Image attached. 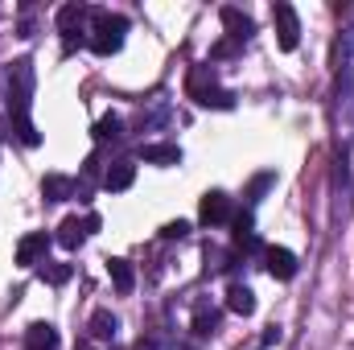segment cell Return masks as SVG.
I'll list each match as a JSON object with an SVG mask.
<instances>
[{"instance_id": "cell-12", "label": "cell", "mask_w": 354, "mask_h": 350, "mask_svg": "<svg viewBox=\"0 0 354 350\" xmlns=\"http://www.w3.org/2000/svg\"><path fill=\"white\" fill-rule=\"evenodd\" d=\"M140 157H145L149 165H181V149H177V145H165V140L145 145V149H140Z\"/></svg>"}, {"instance_id": "cell-11", "label": "cell", "mask_w": 354, "mask_h": 350, "mask_svg": "<svg viewBox=\"0 0 354 350\" xmlns=\"http://www.w3.org/2000/svg\"><path fill=\"white\" fill-rule=\"evenodd\" d=\"M227 309L239 313V317H252V313H256V293H252L248 284H231V288H227Z\"/></svg>"}, {"instance_id": "cell-20", "label": "cell", "mask_w": 354, "mask_h": 350, "mask_svg": "<svg viewBox=\"0 0 354 350\" xmlns=\"http://www.w3.org/2000/svg\"><path fill=\"white\" fill-rule=\"evenodd\" d=\"M12 132H17V140H21V145H29V149H37V145H41V132L33 128V120H12Z\"/></svg>"}, {"instance_id": "cell-9", "label": "cell", "mask_w": 354, "mask_h": 350, "mask_svg": "<svg viewBox=\"0 0 354 350\" xmlns=\"http://www.w3.org/2000/svg\"><path fill=\"white\" fill-rule=\"evenodd\" d=\"M87 330H91V338H95V342H111V338L120 334V317H115L111 309H95V313H91V322H87Z\"/></svg>"}, {"instance_id": "cell-13", "label": "cell", "mask_w": 354, "mask_h": 350, "mask_svg": "<svg viewBox=\"0 0 354 350\" xmlns=\"http://www.w3.org/2000/svg\"><path fill=\"white\" fill-rule=\"evenodd\" d=\"M87 17H91V12L83 8V4H62V8L54 12V21H58V29H62L66 37H75V33H79V25H83Z\"/></svg>"}, {"instance_id": "cell-8", "label": "cell", "mask_w": 354, "mask_h": 350, "mask_svg": "<svg viewBox=\"0 0 354 350\" xmlns=\"http://www.w3.org/2000/svg\"><path fill=\"white\" fill-rule=\"evenodd\" d=\"M132 181H136V165H132V161H111L107 174H103V190H107V194H124Z\"/></svg>"}, {"instance_id": "cell-21", "label": "cell", "mask_w": 354, "mask_h": 350, "mask_svg": "<svg viewBox=\"0 0 354 350\" xmlns=\"http://www.w3.org/2000/svg\"><path fill=\"white\" fill-rule=\"evenodd\" d=\"M198 107H214V111H231V107H235V95H231L227 87H218V91H210V95H206V99H202Z\"/></svg>"}, {"instance_id": "cell-24", "label": "cell", "mask_w": 354, "mask_h": 350, "mask_svg": "<svg viewBox=\"0 0 354 350\" xmlns=\"http://www.w3.org/2000/svg\"><path fill=\"white\" fill-rule=\"evenodd\" d=\"M189 235V223L185 219H177V223H165L161 227V239H185Z\"/></svg>"}, {"instance_id": "cell-19", "label": "cell", "mask_w": 354, "mask_h": 350, "mask_svg": "<svg viewBox=\"0 0 354 350\" xmlns=\"http://www.w3.org/2000/svg\"><path fill=\"white\" fill-rule=\"evenodd\" d=\"M71 276H75L71 264H50V260L41 264V280H46V284H66Z\"/></svg>"}, {"instance_id": "cell-10", "label": "cell", "mask_w": 354, "mask_h": 350, "mask_svg": "<svg viewBox=\"0 0 354 350\" xmlns=\"http://www.w3.org/2000/svg\"><path fill=\"white\" fill-rule=\"evenodd\" d=\"M25 347L29 350H58V330L50 322H33L25 330Z\"/></svg>"}, {"instance_id": "cell-2", "label": "cell", "mask_w": 354, "mask_h": 350, "mask_svg": "<svg viewBox=\"0 0 354 350\" xmlns=\"http://www.w3.org/2000/svg\"><path fill=\"white\" fill-rule=\"evenodd\" d=\"M272 25H276V46L284 54H292L301 46V21H297V8L292 4H272Z\"/></svg>"}, {"instance_id": "cell-29", "label": "cell", "mask_w": 354, "mask_h": 350, "mask_svg": "<svg viewBox=\"0 0 354 350\" xmlns=\"http://www.w3.org/2000/svg\"><path fill=\"white\" fill-rule=\"evenodd\" d=\"M111 350H132V347H111Z\"/></svg>"}, {"instance_id": "cell-18", "label": "cell", "mask_w": 354, "mask_h": 350, "mask_svg": "<svg viewBox=\"0 0 354 350\" xmlns=\"http://www.w3.org/2000/svg\"><path fill=\"white\" fill-rule=\"evenodd\" d=\"M124 136V120L115 116V111H107L99 124H95V140H120Z\"/></svg>"}, {"instance_id": "cell-16", "label": "cell", "mask_w": 354, "mask_h": 350, "mask_svg": "<svg viewBox=\"0 0 354 350\" xmlns=\"http://www.w3.org/2000/svg\"><path fill=\"white\" fill-rule=\"evenodd\" d=\"M41 194H46V202H66V198L75 194V181L62 177V174H50L41 181Z\"/></svg>"}, {"instance_id": "cell-5", "label": "cell", "mask_w": 354, "mask_h": 350, "mask_svg": "<svg viewBox=\"0 0 354 350\" xmlns=\"http://www.w3.org/2000/svg\"><path fill=\"white\" fill-rule=\"evenodd\" d=\"M218 17H223V29H227V37H231V42H239V46H243V42L256 33V21H252L243 8H231V4H227Z\"/></svg>"}, {"instance_id": "cell-3", "label": "cell", "mask_w": 354, "mask_h": 350, "mask_svg": "<svg viewBox=\"0 0 354 350\" xmlns=\"http://www.w3.org/2000/svg\"><path fill=\"white\" fill-rule=\"evenodd\" d=\"M231 219H235V210H231V198H227L223 190L202 194V206H198V223H202V227H223V223H231Z\"/></svg>"}, {"instance_id": "cell-26", "label": "cell", "mask_w": 354, "mask_h": 350, "mask_svg": "<svg viewBox=\"0 0 354 350\" xmlns=\"http://www.w3.org/2000/svg\"><path fill=\"white\" fill-rule=\"evenodd\" d=\"M272 342H280V326H272V330L264 334V347H272Z\"/></svg>"}, {"instance_id": "cell-25", "label": "cell", "mask_w": 354, "mask_h": 350, "mask_svg": "<svg viewBox=\"0 0 354 350\" xmlns=\"http://www.w3.org/2000/svg\"><path fill=\"white\" fill-rule=\"evenodd\" d=\"M83 227H87V235H95V231H99V214H87V219H83Z\"/></svg>"}, {"instance_id": "cell-22", "label": "cell", "mask_w": 354, "mask_h": 350, "mask_svg": "<svg viewBox=\"0 0 354 350\" xmlns=\"http://www.w3.org/2000/svg\"><path fill=\"white\" fill-rule=\"evenodd\" d=\"M243 46L239 42H231V37H223V42H214V50H210V62H223V58H235Z\"/></svg>"}, {"instance_id": "cell-28", "label": "cell", "mask_w": 354, "mask_h": 350, "mask_svg": "<svg viewBox=\"0 0 354 350\" xmlns=\"http://www.w3.org/2000/svg\"><path fill=\"white\" fill-rule=\"evenodd\" d=\"M75 350H95V347H91V342H83V347H75Z\"/></svg>"}, {"instance_id": "cell-23", "label": "cell", "mask_w": 354, "mask_h": 350, "mask_svg": "<svg viewBox=\"0 0 354 350\" xmlns=\"http://www.w3.org/2000/svg\"><path fill=\"white\" fill-rule=\"evenodd\" d=\"M272 181H276V174H260L256 181H252V190H248V206H256V202L264 198V190L272 185Z\"/></svg>"}, {"instance_id": "cell-1", "label": "cell", "mask_w": 354, "mask_h": 350, "mask_svg": "<svg viewBox=\"0 0 354 350\" xmlns=\"http://www.w3.org/2000/svg\"><path fill=\"white\" fill-rule=\"evenodd\" d=\"M124 33H128V17L107 12V8H91V50H95L99 58L120 54Z\"/></svg>"}, {"instance_id": "cell-27", "label": "cell", "mask_w": 354, "mask_h": 350, "mask_svg": "<svg viewBox=\"0 0 354 350\" xmlns=\"http://www.w3.org/2000/svg\"><path fill=\"white\" fill-rule=\"evenodd\" d=\"M132 350H157V342H153V338H140V342H136Z\"/></svg>"}, {"instance_id": "cell-14", "label": "cell", "mask_w": 354, "mask_h": 350, "mask_svg": "<svg viewBox=\"0 0 354 350\" xmlns=\"http://www.w3.org/2000/svg\"><path fill=\"white\" fill-rule=\"evenodd\" d=\"M218 326H223V313H218V309H210V305H198V309H194V334H198V338L218 334Z\"/></svg>"}, {"instance_id": "cell-7", "label": "cell", "mask_w": 354, "mask_h": 350, "mask_svg": "<svg viewBox=\"0 0 354 350\" xmlns=\"http://www.w3.org/2000/svg\"><path fill=\"white\" fill-rule=\"evenodd\" d=\"M210 91H218L214 66H189V75H185V95H189L194 103H202Z\"/></svg>"}, {"instance_id": "cell-17", "label": "cell", "mask_w": 354, "mask_h": 350, "mask_svg": "<svg viewBox=\"0 0 354 350\" xmlns=\"http://www.w3.org/2000/svg\"><path fill=\"white\" fill-rule=\"evenodd\" d=\"M107 272H111V284H115V293H132V284H136V272H132V264L128 260H107Z\"/></svg>"}, {"instance_id": "cell-6", "label": "cell", "mask_w": 354, "mask_h": 350, "mask_svg": "<svg viewBox=\"0 0 354 350\" xmlns=\"http://www.w3.org/2000/svg\"><path fill=\"white\" fill-rule=\"evenodd\" d=\"M264 268L272 280H292L297 276V256L288 248H264Z\"/></svg>"}, {"instance_id": "cell-4", "label": "cell", "mask_w": 354, "mask_h": 350, "mask_svg": "<svg viewBox=\"0 0 354 350\" xmlns=\"http://www.w3.org/2000/svg\"><path fill=\"white\" fill-rule=\"evenodd\" d=\"M50 235L46 231H29L21 243H17V264L21 268H33V264H46V252H50Z\"/></svg>"}, {"instance_id": "cell-15", "label": "cell", "mask_w": 354, "mask_h": 350, "mask_svg": "<svg viewBox=\"0 0 354 350\" xmlns=\"http://www.w3.org/2000/svg\"><path fill=\"white\" fill-rule=\"evenodd\" d=\"M54 239H58V243H62L66 252H75V248H79V243L87 239V227H83V223H79V219L71 214V219H62V227H58V235H54Z\"/></svg>"}]
</instances>
